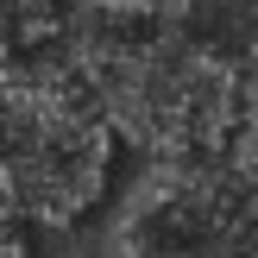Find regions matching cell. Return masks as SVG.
<instances>
[{
  "instance_id": "cell-1",
  "label": "cell",
  "mask_w": 258,
  "mask_h": 258,
  "mask_svg": "<svg viewBox=\"0 0 258 258\" xmlns=\"http://www.w3.org/2000/svg\"><path fill=\"white\" fill-rule=\"evenodd\" d=\"M57 57L88 95L113 145L158 158H221L246 88L202 57L176 19H126L95 0H63Z\"/></svg>"
},
{
  "instance_id": "cell-2",
  "label": "cell",
  "mask_w": 258,
  "mask_h": 258,
  "mask_svg": "<svg viewBox=\"0 0 258 258\" xmlns=\"http://www.w3.org/2000/svg\"><path fill=\"white\" fill-rule=\"evenodd\" d=\"M120 145L57 57V25L19 38V70L0 95V221L32 239H70L113 196Z\"/></svg>"
},
{
  "instance_id": "cell-3",
  "label": "cell",
  "mask_w": 258,
  "mask_h": 258,
  "mask_svg": "<svg viewBox=\"0 0 258 258\" xmlns=\"http://www.w3.org/2000/svg\"><path fill=\"white\" fill-rule=\"evenodd\" d=\"M95 258H258V214L221 158H158L113 196Z\"/></svg>"
},
{
  "instance_id": "cell-4",
  "label": "cell",
  "mask_w": 258,
  "mask_h": 258,
  "mask_svg": "<svg viewBox=\"0 0 258 258\" xmlns=\"http://www.w3.org/2000/svg\"><path fill=\"white\" fill-rule=\"evenodd\" d=\"M176 25L239 88L258 82V0H183L176 7Z\"/></svg>"
}]
</instances>
